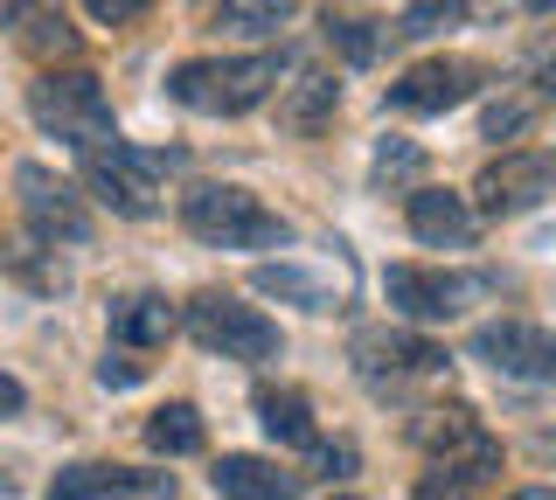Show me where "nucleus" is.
Instances as JSON below:
<instances>
[{"mask_svg": "<svg viewBox=\"0 0 556 500\" xmlns=\"http://www.w3.org/2000/svg\"><path fill=\"white\" fill-rule=\"evenodd\" d=\"M28 118L42 132H56L70 146H104L118 140L112 132V91L98 84V70H84V63H63V70H42L28 84Z\"/></svg>", "mask_w": 556, "mask_h": 500, "instance_id": "obj_1", "label": "nucleus"}, {"mask_svg": "<svg viewBox=\"0 0 556 500\" xmlns=\"http://www.w3.org/2000/svg\"><path fill=\"white\" fill-rule=\"evenodd\" d=\"M181 222H188L195 244H216V251H271V244H286V216L265 209L251 188H230V181L188 188Z\"/></svg>", "mask_w": 556, "mask_h": 500, "instance_id": "obj_2", "label": "nucleus"}, {"mask_svg": "<svg viewBox=\"0 0 556 500\" xmlns=\"http://www.w3.org/2000/svg\"><path fill=\"white\" fill-rule=\"evenodd\" d=\"M278 91V56H202L167 77V98L202 118H237Z\"/></svg>", "mask_w": 556, "mask_h": 500, "instance_id": "obj_3", "label": "nucleus"}, {"mask_svg": "<svg viewBox=\"0 0 556 500\" xmlns=\"http://www.w3.org/2000/svg\"><path fill=\"white\" fill-rule=\"evenodd\" d=\"M181 320H188V334L223 361H278V348H286L278 320L257 313V306H243V299H230V292H195Z\"/></svg>", "mask_w": 556, "mask_h": 500, "instance_id": "obj_4", "label": "nucleus"}, {"mask_svg": "<svg viewBox=\"0 0 556 500\" xmlns=\"http://www.w3.org/2000/svg\"><path fill=\"white\" fill-rule=\"evenodd\" d=\"M153 181H161V153H139L126 140H104V146L84 153V188H91L112 216L147 222L161 209V202H153Z\"/></svg>", "mask_w": 556, "mask_h": 500, "instance_id": "obj_5", "label": "nucleus"}, {"mask_svg": "<svg viewBox=\"0 0 556 500\" xmlns=\"http://www.w3.org/2000/svg\"><path fill=\"white\" fill-rule=\"evenodd\" d=\"M556 195V153L543 146H515L501 161L480 167L473 181V216H529Z\"/></svg>", "mask_w": 556, "mask_h": 500, "instance_id": "obj_6", "label": "nucleus"}, {"mask_svg": "<svg viewBox=\"0 0 556 500\" xmlns=\"http://www.w3.org/2000/svg\"><path fill=\"white\" fill-rule=\"evenodd\" d=\"M473 361L508 383H556V334L535 320H486L473 326Z\"/></svg>", "mask_w": 556, "mask_h": 500, "instance_id": "obj_7", "label": "nucleus"}, {"mask_svg": "<svg viewBox=\"0 0 556 500\" xmlns=\"http://www.w3.org/2000/svg\"><path fill=\"white\" fill-rule=\"evenodd\" d=\"M486 84V70L473 56H425V63H410L404 77L382 91V105L390 112H404V118H425V112H452V105H466Z\"/></svg>", "mask_w": 556, "mask_h": 500, "instance_id": "obj_8", "label": "nucleus"}, {"mask_svg": "<svg viewBox=\"0 0 556 500\" xmlns=\"http://www.w3.org/2000/svg\"><path fill=\"white\" fill-rule=\"evenodd\" d=\"M14 188H22V209H28V230L42 244H91V209L70 181H56L49 167H14Z\"/></svg>", "mask_w": 556, "mask_h": 500, "instance_id": "obj_9", "label": "nucleus"}, {"mask_svg": "<svg viewBox=\"0 0 556 500\" xmlns=\"http://www.w3.org/2000/svg\"><path fill=\"white\" fill-rule=\"evenodd\" d=\"M355 369L382 389V383H410V375H439L445 348L425 334H404V326H369V334H355Z\"/></svg>", "mask_w": 556, "mask_h": 500, "instance_id": "obj_10", "label": "nucleus"}, {"mask_svg": "<svg viewBox=\"0 0 556 500\" xmlns=\"http://www.w3.org/2000/svg\"><path fill=\"white\" fill-rule=\"evenodd\" d=\"M466 279H452V271H425V265H390L382 271V299L396 306L404 320L417 326H439V320H459L466 313Z\"/></svg>", "mask_w": 556, "mask_h": 500, "instance_id": "obj_11", "label": "nucleus"}, {"mask_svg": "<svg viewBox=\"0 0 556 500\" xmlns=\"http://www.w3.org/2000/svg\"><path fill=\"white\" fill-rule=\"evenodd\" d=\"M0 28H8L14 49H28L42 63H77V49H84L63 0H0Z\"/></svg>", "mask_w": 556, "mask_h": 500, "instance_id": "obj_12", "label": "nucleus"}, {"mask_svg": "<svg viewBox=\"0 0 556 500\" xmlns=\"http://www.w3.org/2000/svg\"><path fill=\"white\" fill-rule=\"evenodd\" d=\"M49 500H174V473H132V465H63Z\"/></svg>", "mask_w": 556, "mask_h": 500, "instance_id": "obj_13", "label": "nucleus"}, {"mask_svg": "<svg viewBox=\"0 0 556 500\" xmlns=\"http://www.w3.org/2000/svg\"><path fill=\"white\" fill-rule=\"evenodd\" d=\"M404 222H410L417 244H431V251H466L473 244V202L452 195V188H410Z\"/></svg>", "mask_w": 556, "mask_h": 500, "instance_id": "obj_14", "label": "nucleus"}, {"mask_svg": "<svg viewBox=\"0 0 556 500\" xmlns=\"http://www.w3.org/2000/svg\"><path fill=\"white\" fill-rule=\"evenodd\" d=\"M334 112H341V84L327 70H313V77H300V84L278 91V132H286V140H313V132H327Z\"/></svg>", "mask_w": 556, "mask_h": 500, "instance_id": "obj_15", "label": "nucleus"}, {"mask_svg": "<svg viewBox=\"0 0 556 500\" xmlns=\"http://www.w3.org/2000/svg\"><path fill=\"white\" fill-rule=\"evenodd\" d=\"M208 479H216V493H223V500H300L292 473H278V465H271V459H257V452H223Z\"/></svg>", "mask_w": 556, "mask_h": 500, "instance_id": "obj_16", "label": "nucleus"}, {"mask_svg": "<svg viewBox=\"0 0 556 500\" xmlns=\"http://www.w3.org/2000/svg\"><path fill=\"white\" fill-rule=\"evenodd\" d=\"M104 320H112L118 348H161L181 313H174L161 292H126V299H112V313H104Z\"/></svg>", "mask_w": 556, "mask_h": 500, "instance_id": "obj_17", "label": "nucleus"}, {"mask_svg": "<svg viewBox=\"0 0 556 500\" xmlns=\"http://www.w3.org/2000/svg\"><path fill=\"white\" fill-rule=\"evenodd\" d=\"M257 424L271 431L278 445H320V431H313V403L306 389H257Z\"/></svg>", "mask_w": 556, "mask_h": 500, "instance_id": "obj_18", "label": "nucleus"}, {"mask_svg": "<svg viewBox=\"0 0 556 500\" xmlns=\"http://www.w3.org/2000/svg\"><path fill=\"white\" fill-rule=\"evenodd\" d=\"M0 271H14V279L35 285V292L70 285V271L56 265V251H42V236H8V244H0Z\"/></svg>", "mask_w": 556, "mask_h": 500, "instance_id": "obj_19", "label": "nucleus"}, {"mask_svg": "<svg viewBox=\"0 0 556 500\" xmlns=\"http://www.w3.org/2000/svg\"><path fill=\"white\" fill-rule=\"evenodd\" d=\"M202 438H208V431L195 418V403H167V410H153V418H147V445L161 459H195Z\"/></svg>", "mask_w": 556, "mask_h": 500, "instance_id": "obj_20", "label": "nucleus"}, {"mask_svg": "<svg viewBox=\"0 0 556 500\" xmlns=\"http://www.w3.org/2000/svg\"><path fill=\"white\" fill-rule=\"evenodd\" d=\"M257 292H278V299H300L306 313H334V285L306 279L300 265H257Z\"/></svg>", "mask_w": 556, "mask_h": 500, "instance_id": "obj_21", "label": "nucleus"}, {"mask_svg": "<svg viewBox=\"0 0 556 500\" xmlns=\"http://www.w3.org/2000/svg\"><path fill=\"white\" fill-rule=\"evenodd\" d=\"M327 42H334L341 56L362 70V63H376V56H382L390 28H382V22H355V14H327Z\"/></svg>", "mask_w": 556, "mask_h": 500, "instance_id": "obj_22", "label": "nucleus"}, {"mask_svg": "<svg viewBox=\"0 0 556 500\" xmlns=\"http://www.w3.org/2000/svg\"><path fill=\"white\" fill-rule=\"evenodd\" d=\"M369 175H376L382 188H417V175H425V146H410V140H382Z\"/></svg>", "mask_w": 556, "mask_h": 500, "instance_id": "obj_23", "label": "nucleus"}, {"mask_svg": "<svg viewBox=\"0 0 556 500\" xmlns=\"http://www.w3.org/2000/svg\"><path fill=\"white\" fill-rule=\"evenodd\" d=\"M292 14V0H223V28H243V36H271Z\"/></svg>", "mask_w": 556, "mask_h": 500, "instance_id": "obj_24", "label": "nucleus"}, {"mask_svg": "<svg viewBox=\"0 0 556 500\" xmlns=\"http://www.w3.org/2000/svg\"><path fill=\"white\" fill-rule=\"evenodd\" d=\"M466 14V0H417V8H404V22L390 28V36H404V42H425V36H439L445 22H459Z\"/></svg>", "mask_w": 556, "mask_h": 500, "instance_id": "obj_25", "label": "nucleus"}, {"mask_svg": "<svg viewBox=\"0 0 556 500\" xmlns=\"http://www.w3.org/2000/svg\"><path fill=\"white\" fill-rule=\"evenodd\" d=\"M529 118H535V98H501V105H486V118H480V140H515Z\"/></svg>", "mask_w": 556, "mask_h": 500, "instance_id": "obj_26", "label": "nucleus"}, {"mask_svg": "<svg viewBox=\"0 0 556 500\" xmlns=\"http://www.w3.org/2000/svg\"><path fill=\"white\" fill-rule=\"evenodd\" d=\"M147 8H153V0H84V14H91V22H104V28H126V22H139Z\"/></svg>", "mask_w": 556, "mask_h": 500, "instance_id": "obj_27", "label": "nucleus"}, {"mask_svg": "<svg viewBox=\"0 0 556 500\" xmlns=\"http://www.w3.org/2000/svg\"><path fill=\"white\" fill-rule=\"evenodd\" d=\"M313 473H320V479H348V473H355V445H313Z\"/></svg>", "mask_w": 556, "mask_h": 500, "instance_id": "obj_28", "label": "nucleus"}, {"mask_svg": "<svg viewBox=\"0 0 556 500\" xmlns=\"http://www.w3.org/2000/svg\"><path fill=\"white\" fill-rule=\"evenodd\" d=\"M139 375H147V369H139V361H132V355H104V369H98V383H104V389H132V383H139Z\"/></svg>", "mask_w": 556, "mask_h": 500, "instance_id": "obj_29", "label": "nucleus"}, {"mask_svg": "<svg viewBox=\"0 0 556 500\" xmlns=\"http://www.w3.org/2000/svg\"><path fill=\"white\" fill-rule=\"evenodd\" d=\"M22 410H28V389L14 383L8 369H0V418H22Z\"/></svg>", "mask_w": 556, "mask_h": 500, "instance_id": "obj_30", "label": "nucleus"}, {"mask_svg": "<svg viewBox=\"0 0 556 500\" xmlns=\"http://www.w3.org/2000/svg\"><path fill=\"white\" fill-rule=\"evenodd\" d=\"M529 452L549 465V459H556V431H535V438H529Z\"/></svg>", "mask_w": 556, "mask_h": 500, "instance_id": "obj_31", "label": "nucleus"}, {"mask_svg": "<svg viewBox=\"0 0 556 500\" xmlns=\"http://www.w3.org/2000/svg\"><path fill=\"white\" fill-rule=\"evenodd\" d=\"M535 98H556V56L543 63V77H535Z\"/></svg>", "mask_w": 556, "mask_h": 500, "instance_id": "obj_32", "label": "nucleus"}, {"mask_svg": "<svg viewBox=\"0 0 556 500\" xmlns=\"http://www.w3.org/2000/svg\"><path fill=\"white\" fill-rule=\"evenodd\" d=\"M508 500H556V487H521V493H508Z\"/></svg>", "mask_w": 556, "mask_h": 500, "instance_id": "obj_33", "label": "nucleus"}, {"mask_svg": "<svg viewBox=\"0 0 556 500\" xmlns=\"http://www.w3.org/2000/svg\"><path fill=\"white\" fill-rule=\"evenodd\" d=\"M529 8H535V14H556V0H529Z\"/></svg>", "mask_w": 556, "mask_h": 500, "instance_id": "obj_34", "label": "nucleus"}, {"mask_svg": "<svg viewBox=\"0 0 556 500\" xmlns=\"http://www.w3.org/2000/svg\"><path fill=\"white\" fill-rule=\"evenodd\" d=\"M334 500H355V493H334Z\"/></svg>", "mask_w": 556, "mask_h": 500, "instance_id": "obj_35", "label": "nucleus"}]
</instances>
